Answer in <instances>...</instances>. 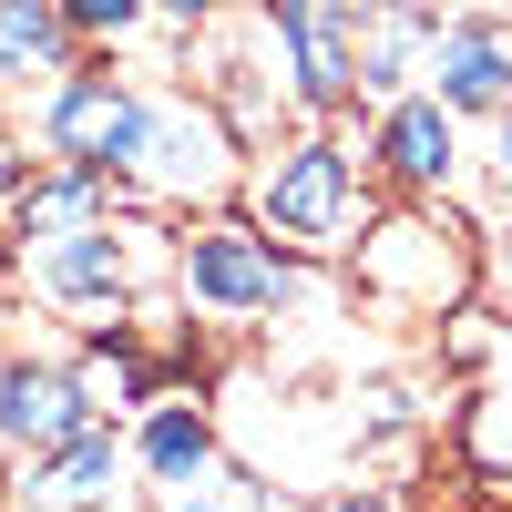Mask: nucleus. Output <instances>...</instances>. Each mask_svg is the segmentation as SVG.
<instances>
[{
    "mask_svg": "<svg viewBox=\"0 0 512 512\" xmlns=\"http://www.w3.org/2000/svg\"><path fill=\"white\" fill-rule=\"evenodd\" d=\"M246 216L287 256H349L379 216V175H369V154L349 134L308 123V134H287V144H267L246 164Z\"/></svg>",
    "mask_w": 512,
    "mask_h": 512,
    "instance_id": "1",
    "label": "nucleus"
},
{
    "mask_svg": "<svg viewBox=\"0 0 512 512\" xmlns=\"http://www.w3.org/2000/svg\"><path fill=\"white\" fill-rule=\"evenodd\" d=\"M349 277L390 318H461L472 287H482V236L451 216V195H400L349 246Z\"/></svg>",
    "mask_w": 512,
    "mask_h": 512,
    "instance_id": "2",
    "label": "nucleus"
},
{
    "mask_svg": "<svg viewBox=\"0 0 512 512\" xmlns=\"http://www.w3.org/2000/svg\"><path fill=\"white\" fill-rule=\"evenodd\" d=\"M175 297H185V318L195 328H256V318H277L287 297H297V256L256 226V216H195L175 236Z\"/></svg>",
    "mask_w": 512,
    "mask_h": 512,
    "instance_id": "3",
    "label": "nucleus"
},
{
    "mask_svg": "<svg viewBox=\"0 0 512 512\" xmlns=\"http://www.w3.org/2000/svg\"><path fill=\"white\" fill-rule=\"evenodd\" d=\"M123 185L144 205H195V216H216L226 195H246V134L195 93V82H154V123H144V154H134Z\"/></svg>",
    "mask_w": 512,
    "mask_h": 512,
    "instance_id": "4",
    "label": "nucleus"
},
{
    "mask_svg": "<svg viewBox=\"0 0 512 512\" xmlns=\"http://www.w3.org/2000/svg\"><path fill=\"white\" fill-rule=\"evenodd\" d=\"M11 267L31 277L41 308H62L82 328H123L134 277L154 267V226H144V205H134V216H93V226H62V236L11 246Z\"/></svg>",
    "mask_w": 512,
    "mask_h": 512,
    "instance_id": "5",
    "label": "nucleus"
},
{
    "mask_svg": "<svg viewBox=\"0 0 512 512\" xmlns=\"http://www.w3.org/2000/svg\"><path fill=\"white\" fill-rule=\"evenodd\" d=\"M369 11L379 0H246V21H256V41H267V62H277L287 113L338 123L359 103V21Z\"/></svg>",
    "mask_w": 512,
    "mask_h": 512,
    "instance_id": "6",
    "label": "nucleus"
},
{
    "mask_svg": "<svg viewBox=\"0 0 512 512\" xmlns=\"http://www.w3.org/2000/svg\"><path fill=\"white\" fill-rule=\"evenodd\" d=\"M144 123H154V93L134 72H113V52L72 62L62 82H41V164H103V175H134Z\"/></svg>",
    "mask_w": 512,
    "mask_h": 512,
    "instance_id": "7",
    "label": "nucleus"
},
{
    "mask_svg": "<svg viewBox=\"0 0 512 512\" xmlns=\"http://www.w3.org/2000/svg\"><path fill=\"white\" fill-rule=\"evenodd\" d=\"M420 93H441L461 123H502L512 113V11H492V0L441 11L431 62H420Z\"/></svg>",
    "mask_w": 512,
    "mask_h": 512,
    "instance_id": "8",
    "label": "nucleus"
},
{
    "mask_svg": "<svg viewBox=\"0 0 512 512\" xmlns=\"http://www.w3.org/2000/svg\"><path fill=\"white\" fill-rule=\"evenodd\" d=\"M369 175L390 195H451L461 185V113L441 93H390L369 113Z\"/></svg>",
    "mask_w": 512,
    "mask_h": 512,
    "instance_id": "9",
    "label": "nucleus"
},
{
    "mask_svg": "<svg viewBox=\"0 0 512 512\" xmlns=\"http://www.w3.org/2000/svg\"><path fill=\"white\" fill-rule=\"evenodd\" d=\"M123 461H134V441H123L113 420H93V431H72V441H52V451H31V461H21L11 512H103Z\"/></svg>",
    "mask_w": 512,
    "mask_h": 512,
    "instance_id": "10",
    "label": "nucleus"
},
{
    "mask_svg": "<svg viewBox=\"0 0 512 512\" xmlns=\"http://www.w3.org/2000/svg\"><path fill=\"white\" fill-rule=\"evenodd\" d=\"M93 420H103V400L82 390V369H62V359H0V441L11 451H52L72 431H93Z\"/></svg>",
    "mask_w": 512,
    "mask_h": 512,
    "instance_id": "11",
    "label": "nucleus"
},
{
    "mask_svg": "<svg viewBox=\"0 0 512 512\" xmlns=\"http://www.w3.org/2000/svg\"><path fill=\"white\" fill-rule=\"evenodd\" d=\"M431 31H441V11H431V0H379V11L359 21V103L420 93V62H431Z\"/></svg>",
    "mask_w": 512,
    "mask_h": 512,
    "instance_id": "12",
    "label": "nucleus"
},
{
    "mask_svg": "<svg viewBox=\"0 0 512 512\" xmlns=\"http://www.w3.org/2000/svg\"><path fill=\"white\" fill-rule=\"evenodd\" d=\"M205 461H226V451H216V410H205V400H154L144 431H134V472H144L154 492H175V482L205 472Z\"/></svg>",
    "mask_w": 512,
    "mask_h": 512,
    "instance_id": "13",
    "label": "nucleus"
},
{
    "mask_svg": "<svg viewBox=\"0 0 512 512\" xmlns=\"http://www.w3.org/2000/svg\"><path fill=\"white\" fill-rule=\"evenodd\" d=\"M82 62V41L62 21V0H0V82H62Z\"/></svg>",
    "mask_w": 512,
    "mask_h": 512,
    "instance_id": "14",
    "label": "nucleus"
},
{
    "mask_svg": "<svg viewBox=\"0 0 512 512\" xmlns=\"http://www.w3.org/2000/svg\"><path fill=\"white\" fill-rule=\"evenodd\" d=\"M164 512H267V482H256L246 461H205L195 482L164 492Z\"/></svg>",
    "mask_w": 512,
    "mask_h": 512,
    "instance_id": "15",
    "label": "nucleus"
},
{
    "mask_svg": "<svg viewBox=\"0 0 512 512\" xmlns=\"http://www.w3.org/2000/svg\"><path fill=\"white\" fill-rule=\"evenodd\" d=\"M62 21H72L82 52H123V41L154 21V0H62Z\"/></svg>",
    "mask_w": 512,
    "mask_h": 512,
    "instance_id": "16",
    "label": "nucleus"
},
{
    "mask_svg": "<svg viewBox=\"0 0 512 512\" xmlns=\"http://www.w3.org/2000/svg\"><path fill=\"white\" fill-rule=\"evenodd\" d=\"M267 512H410L390 482H349V492H308V502H267Z\"/></svg>",
    "mask_w": 512,
    "mask_h": 512,
    "instance_id": "17",
    "label": "nucleus"
},
{
    "mask_svg": "<svg viewBox=\"0 0 512 512\" xmlns=\"http://www.w3.org/2000/svg\"><path fill=\"white\" fill-rule=\"evenodd\" d=\"M482 287H492L502 308H512V216H502V226L482 236Z\"/></svg>",
    "mask_w": 512,
    "mask_h": 512,
    "instance_id": "18",
    "label": "nucleus"
},
{
    "mask_svg": "<svg viewBox=\"0 0 512 512\" xmlns=\"http://www.w3.org/2000/svg\"><path fill=\"white\" fill-rule=\"evenodd\" d=\"M154 21H164V31H185V41H195L205 21H226V0H154Z\"/></svg>",
    "mask_w": 512,
    "mask_h": 512,
    "instance_id": "19",
    "label": "nucleus"
},
{
    "mask_svg": "<svg viewBox=\"0 0 512 512\" xmlns=\"http://www.w3.org/2000/svg\"><path fill=\"white\" fill-rule=\"evenodd\" d=\"M482 164H492V185H502V195H512V113H502V123H492V154H482Z\"/></svg>",
    "mask_w": 512,
    "mask_h": 512,
    "instance_id": "20",
    "label": "nucleus"
},
{
    "mask_svg": "<svg viewBox=\"0 0 512 512\" xmlns=\"http://www.w3.org/2000/svg\"><path fill=\"white\" fill-rule=\"evenodd\" d=\"M0 277H11V195H0Z\"/></svg>",
    "mask_w": 512,
    "mask_h": 512,
    "instance_id": "21",
    "label": "nucleus"
},
{
    "mask_svg": "<svg viewBox=\"0 0 512 512\" xmlns=\"http://www.w3.org/2000/svg\"><path fill=\"white\" fill-rule=\"evenodd\" d=\"M431 11H472V0H431Z\"/></svg>",
    "mask_w": 512,
    "mask_h": 512,
    "instance_id": "22",
    "label": "nucleus"
},
{
    "mask_svg": "<svg viewBox=\"0 0 512 512\" xmlns=\"http://www.w3.org/2000/svg\"><path fill=\"white\" fill-rule=\"evenodd\" d=\"M0 154H11V134H0Z\"/></svg>",
    "mask_w": 512,
    "mask_h": 512,
    "instance_id": "23",
    "label": "nucleus"
}]
</instances>
